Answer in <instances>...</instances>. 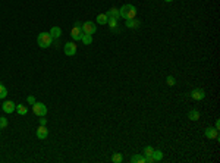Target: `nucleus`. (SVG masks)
I'll return each instance as SVG.
<instances>
[{
	"instance_id": "21",
	"label": "nucleus",
	"mask_w": 220,
	"mask_h": 163,
	"mask_svg": "<svg viewBox=\"0 0 220 163\" xmlns=\"http://www.w3.org/2000/svg\"><path fill=\"white\" fill-rule=\"evenodd\" d=\"M153 151H154V149L151 147V145H147L145 149H144V151H142V154L147 157V156H153Z\"/></svg>"
},
{
	"instance_id": "14",
	"label": "nucleus",
	"mask_w": 220,
	"mask_h": 163,
	"mask_svg": "<svg viewBox=\"0 0 220 163\" xmlns=\"http://www.w3.org/2000/svg\"><path fill=\"white\" fill-rule=\"evenodd\" d=\"M131 162L132 163H145V156L144 154H135L131 157Z\"/></svg>"
},
{
	"instance_id": "4",
	"label": "nucleus",
	"mask_w": 220,
	"mask_h": 163,
	"mask_svg": "<svg viewBox=\"0 0 220 163\" xmlns=\"http://www.w3.org/2000/svg\"><path fill=\"white\" fill-rule=\"evenodd\" d=\"M32 112L35 113L37 116H46L47 115V106L44 104V103H38V101H35L32 104Z\"/></svg>"
},
{
	"instance_id": "9",
	"label": "nucleus",
	"mask_w": 220,
	"mask_h": 163,
	"mask_svg": "<svg viewBox=\"0 0 220 163\" xmlns=\"http://www.w3.org/2000/svg\"><path fill=\"white\" fill-rule=\"evenodd\" d=\"M48 135V130L46 125H40L38 128H37V137H38L40 140H46Z\"/></svg>"
},
{
	"instance_id": "25",
	"label": "nucleus",
	"mask_w": 220,
	"mask_h": 163,
	"mask_svg": "<svg viewBox=\"0 0 220 163\" xmlns=\"http://www.w3.org/2000/svg\"><path fill=\"white\" fill-rule=\"evenodd\" d=\"M27 101H28L29 104L32 106L34 103H35V99H34V96H28V99H27Z\"/></svg>"
},
{
	"instance_id": "17",
	"label": "nucleus",
	"mask_w": 220,
	"mask_h": 163,
	"mask_svg": "<svg viewBox=\"0 0 220 163\" xmlns=\"http://www.w3.org/2000/svg\"><path fill=\"white\" fill-rule=\"evenodd\" d=\"M153 159H154V162H160V160L163 159L162 150H154V151H153Z\"/></svg>"
},
{
	"instance_id": "2",
	"label": "nucleus",
	"mask_w": 220,
	"mask_h": 163,
	"mask_svg": "<svg viewBox=\"0 0 220 163\" xmlns=\"http://www.w3.org/2000/svg\"><path fill=\"white\" fill-rule=\"evenodd\" d=\"M52 35H50V33H40L38 37H37V44H38L41 48H47L52 46Z\"/></svg>"
},
{
	"instance_id": "12",
	"label": "nucleus",
	"mask_w": 220,
	"mask_h": 163,
	"mask_svg": "<svg viewBox=\"0 0 220 163\" xmlns=\"http://www.w3.org/2000/svg\"><path fill=\"white\" fill-rule=\"evenodd\" d=\"M106 15L109 16V18H116V19H119L120 18V12L118 8H112L109 12H106Z\"/></svg>"
},
{
	"instance_id": "19",
	"label": "nucleus",
	"mask_w": 220,
	"mask_h": 163,
	"mask_svg": "<svg viewBox=\"0 0 220 163\" xmlns=\"http://www.w3.org/2000/svg\"><path fill=\"white\" fill-rule=\"evenodd\" d=\"M122 160H123V156H122L120 153H115L113 156H112V162L113 163H120Z\"/></svg>"
},
{
	"instance_id": "23",
	"label": "nucleus",
	"mask_w": 220,
	"mask_h": 163,
	"mask_svg": "<svg viewBox=\"0 0 220 163\" xmlns=\"http://www.w3.org/2000/svg\"><path fill=\"white\" fill-rule=\"evenodd\" d=\"M166 82H168V85L173 87L175 84H176V79H175L173 77H168V78H166Z\"/></svg>"
},
{
	"instance_id": "8",
	"label": "nucleus",
	"mask_w": 220,
	"mask_h": 163,
	"mask_svg": "<svg viewBox=\"0 0 220 163\" xmlns=\"http://www.w3.org/2000/svg\"><path fill=\"white\" fill-rule=\"evenodd\" d=\"M189 96H191L194 100H202V99L206 97V93H204V90H201V88H195V90L191 91Z\"/></svg>"
},
{
	"instance_id": "13",
	"label": "nucleus",
	"mask_w": 220,
	"mask_h": 163,
	"mask_svg": "<svg viewBox=\"0 0 220 163\" xmlns=\"http://www.w3.org/2000/svg\"><path fill=\"white\" fill-rule=\"evenodd\" d=\"M50 35H52V38H60L62 37V29L59 27H53L50 29Z\"/></svg>"
},
{
	"instance_id": "20",
	"label": "nucleus",
	"mask_w": 220,
	"mask_h": 163,
	"mask_svg": "<svg viewBox=\"0 0 220 163\" xmlns=\"http://www.w3.org/2000/svg\"><path fill=\"white\" fill-rule=\"evenodd\" d=\"M81 40H82V43L85 44V46H88V44L92 43V35H87V34H84Z\"/></svg>"
},
{
	"instance_id": "15",
	"label": "nucleus",
	"mask_w": 220,
	"mask_h": 163,
	"mask_svg": "<svg viewBox=\"0 0 220 163\" xmlns=\"http://www.w3.org/2000/svg\"><path fill=\"white\" fill-rule=\"evenodd\" d=\"M107 21H109V16H107L106 13H100L98 16H97V24L106 25V24H107Z\"/></svg>"
},
{
	"instance_id": "27",
	"label": "nucleus",
	"mask_w": 220,
	"mask_h": 163,
	"mask_svg": "<svg viewBox=\"0 0 220 163\" xmlns=\"http://www.w3.org/2000/svg\"><path fill=\"white\" fill-rule=\"evenodd\" d=\"M216 130H220V120H216Z\"/></svg>"
},
{
	"instance_id": "7",
	"label": "nucleus",
	"mask_w": 220,
	"mask_h": 163,
	"mask_svg": "<svg viewBox=\"0 0 220 163\" xmlns=\"http://www.w3.org/2000/svg\"><path fill=\"white\" fill-rule=\"evenodd\" d=\"M2 109H3V112H5V113H13V112L16 110V104H15L12 100H8V101H5V103H3Z\"/></svg>"
},
{
	"instance_id": "28",
	"label": "nucleus",
	"mask_w": 220,
	"mask_h": 163,
	"mask_svg": "<svg viewBox=\"0 0 220 163\" xmlns=\"http://www.w3.org/2000/svg\"><path fill=\"white\" fill-rule=\"evenodd\" d=\"M164 2H168V3H170V2H173V0H164Z\"/></svg>"
},
{
	"instance_id": "10",
	"label": "nucleus",
	"mask_w": 220,
	"mask_h": 163,
	"mask_svg": "<svg viewBox=\"0 0 220 163\" xmlns=\"http://www.w3.org/2000/svg\"><path fill=\"white\" fill-rule=\"evenodd\" d=\"M206 137L208 140L219 138V130H216V128H207V130H206Z\"/></svg>"
},
{
	"instance_id": "18",
	"label": "nucleus",
	"mask_w": 220,
	"mask_h": 163,
	"mask_svg": "<svg viewBox=\"0 0 220 163\" xmlns=\"http://www.w3.org/2000/svg\"><path fill=\"white\" fill-rule=\"evenodd\" d=\"M16 112H18L19 115H27V113H28V109H27L24 104H16Z\"/></svg>"
},
{
	"instance_id": "1",
	"label": "nucleus",
	"mask_w": 220,
	"mask_h": 163,
	"mask_svg": "<svg viewBox=\"0 0 220 163\" xmlns=\"http://www.w3.org/2000/svg\"><path fill=\"white\" fill-rule=\"evenodd\" d=\"M120 12V18L123 19H132L137 16V8L134 5H123L119 9Z\"/></svg>"
},
{
	"instance_id": "26",
	"label": "nucleus",
	"mask_w": 220,
	"mask_h": 163,
	"mask_svg": "<svg viewBox=\"0 0 220 163\" xmlns=\"http://www.w3.org/2000/svg\"><path fill=\"white\" fill-rule=\"evenodd\" d=\"M40 125H47V119H46L44 116H41V118H40Z\"/></svg>"
},
{
	"instance_id": "6",
	"label": "nucleus",
	"mask_w": 220,
	"mask_h": 163,
	"mask_svg": "<svg viewBox=\"0 0 220 163\" xmlns=\"http://www.w3.org/2000/svg\"><path fill=\"white\" fill-rule=\"evenodd\" d=\"M75 53H77V44H75V41H68L65 44V54L66 56H73Z\"/></svg>"
},
{
	"instance_id": "24",
	"label": "nucleus",
	"mask_w": 220,
	"mask_h": 163,
	"mask_svg": "<svg viewBox=\"0 0 220 163\" xmlns=\"http://www.w3.org/2000/svg\"><path fill=\"white\" fill-rule=\"evenodd\" d=\"M6 126H8V119H6V118H0V128L3 130Z\"/></svg>"
},
{
	"instance_id": "3",
	"label": "nucleus",
	"mask_w": 220,
	"mask_h": 163,
	"mask_svg": "<svg viewBox=\"0 0 220 163\" xmlns=\"http://www.w3.org/2000/svg\"><path fill=\"white\" fill-rule=\"evenodd\" d=\"M71 35H72V40L77 41V40H81L82 35H84V31H82V25L81 22H77L73 25V28L71 29Z\"/></svg>"
},
{
	"instance_id": "29",
	"label": "nucleus",
	"mask_w": 220,
	"mask_h": 163,
	"mask_svg": "<svg viewBox=\"0 0 220 163\" xmlns=\"http://www.w3.org/2000/svg\"><path fill=\"white\" fill-rule=\"evenodd\" d=\"M0 130H2V128H0Z\"/></svg>"
},
{
	"instance_id": "5",
	"label": "nucleus",
	"mask_w": 220,
	"mask_h": 163,
	"mask_svg": "<svg viewBox=\"0 0 220 163\" xmlns=\"http://www.w3.org/2000/svg\"><path fill=\"white\" fill-rule=\"evenodd\" d=\"M82 31H84V34H87V35H94L97 31V27L92 21H87V22L82 24Z\"/></svg>"
},
{
	"instance_id": "11",
	"label": "nucleus",
	"mask_w": 220,
	"mask_h": 163,
	"mask_svg": "<svg viewBox=\"0 0 220 163\" xmlns=\"http://www.w3.org/2000/svg\"><path fill=\"white\" fill-rule=\"evenodd\" d=\"M126 27L128 28H131V29H135V28H138L139 25H141V21H138V19H135V18H132V19H126Z\"/></svg>"
},
{
	"instance_id": "16",
	"label": "nucleus",
	"mask_w": 220,
	"mask_h": 163,
	"mask_svg": "<svg viewBox=\"0 0 220 163\" xmlns=\"http://www.w3.org/2000/svg\"><path fill=\"white\" fill-rule=\"evenodd\" d=\"M188 118H189L191 120H198L200 119V112L194 109V110H191L189 113H188Z\"/></svg>"
},
{
	"instance_id": "22",
	"label": "nucleus",
	"mask_w": 220,
	"mask_h": 163,
	"mask_svg": "<svg viewBox=\"0 0 220 163\" xmlns=\"http://www.w3.org/2000/svg\"><path fill=\"white\" fill-rule=\"evenodd\" d=\"M6 96H8V90H6L5 85H2V84H0V99H5Z\"/></svg>"
}]
</instances>
